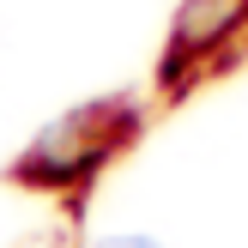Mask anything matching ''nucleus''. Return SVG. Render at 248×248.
<instances>
[{
    "instance_id": "nucleus-1",
    "label": "nucleus",
    "mask_w": 248,
    "mask_h": 248,
    "mask_svg": "<svg viewBox=\"0 0 248 248\" xmlns=\"http://www.w3.org/2000/svg\"><path fill=\"white\" fill-rule=\"evenodd\" d=\"M97 248H157L152 236H109V242H97Z\"/></svg>"
}]
</instances>
